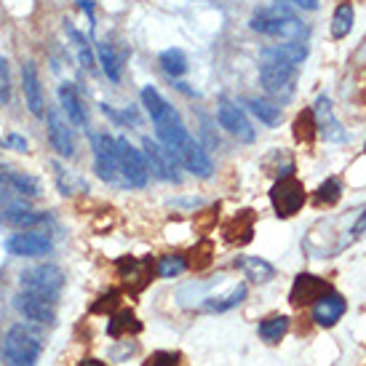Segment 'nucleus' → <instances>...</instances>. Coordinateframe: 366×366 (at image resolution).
I'll list each match as a JSON object with an SVG mask.
<instances>
[{"label": "nucleus", "instance_id": "nucleus-20", "mask_svg": "<svg viewBox=\"0 0 366 366\" xmlns=\"http://www.w3.org/2000/svg\"><path fill=\"white\" fill-rule=\"evenodd\" d=\"M56 97H59V107L64 110L67 121H70L72 126H78V129H89V112H86L81 97H78V92L72 89L70 83H61Z\"/></svg>", "mask_w": 366, "mask_h": 366}, {"label": "nucleus", "instance_id": "nucleus-9", "mask_svg": "<svg viewBox=\"0 0 366 366\" xmlns=\"http://www.w3.org/2000/svg\"><path fill=\"white\" fill-rule=\"evenodd\" d=\"M217 121H219V126H222L230 137H235L238 142L252 144L257 139L254 126H252V121L246 118L244 107L233 104L230 99H219V107H217Z\"/></svg>", "mask_w": 366, "mask_h": 366}, {"label": "nucleus", "instance_id": "nucleus-33", "mask_svg": "<svg viewBox=\"0 0 366 366\" xmlns=\"http://www.w3.org/2000/svg\"><path fill=\"white\" fill-rule=\"evenodd\" d=\"M244 297H246V286L241 284V286H235L227 297H219V300H217V297H212V300H206V310L224 313V310H230V307L241 305V302H244Z\"/></svg>", "mask_w": 366, "mask_h": 366}, {"label": "nucleus", "instance_id": "nucleus-44", "mask_svg": "<svg viewBox=\"0 0 366 366\" xmlns=\"http://www.w3.org/2000/svg\"><path fill=\"white\" fill-rule=\"evenodd\" d=\"M364 150H366V147H364Z\"/></svg>", "mask_w": 366, "mask_h": 366}, {"label": "nucleus", "instance_id": "nucleus-2", "mask_svg": "<svg viewBox=\"0 0 366 366\" xmlns=\"http://www.w3.org/2000/svg\"><path fill=\"white\" fill-rule=\"evenodd\" d=\"M43 353L41 337L24 324H14L3 340V358L9 366H38Z\"/></svg>", "mask_w": 366, "mask_h": 366}, {"label": "nucleus", "instance_id": "nucleus-27", "mask_svg": "<svg viewBox=\"0 0 366 366\" xmlns=\"http://www.w3.org/2000/svg\"><path fill=\"white\" fill-rule=\"evenodd\" d=\"M51 169H54V177H56V184H59V190L64 195L86 193V182H83L78 174H72L70 169H64V166L56 161L51 163Z\"/></svg>", "mask_w": 366, "mask_h": 366}, {"label": "nucleus", "instance_id": "nucleus-19", "mask_svg": "<svg viewBox=\"0 0 366 366\" xmlns=\"http://www.w3.org/2000/svg\"><path fill=\"white\" fill-rule=\"evenodd\" d=\"M264 59L273 61H286V64H302L307 59V43L297 41V38H284V43H275V46H267L262 49Z\"/></svg>", "mask_w": 366, "mask_h": 366}, {"label": "nucleus", "instance_id": "nucleus-31", "mask_svg": "<svg viewBox=\"0 0 366 366\" xmlns=\"http://www.w3.org/2000/svg\"><path fill=\"white\" fill-rule=\"evenodd\" d=\"M97 59H99L104 75H107V78H110L112 83L121 81V61H118L115 51H112L107 43H97Z\"/></svg>", "mask_w": 366, "mask_h": 366}, {"label": "nucleus", "instance_id": "nucleus-39", "mask_svg": "<svg viewBox=\"0 0 366 366\" xmlns=\"http://www.w3.org/2000/svg\"><path fill=\"white\" fill-rule=\"evenodd\" d=\"M278 3H292V6H297V9H305V11L318 9V0H278Z\"/></svg>", "mask_w": 366, "mask_h": 366}, {"label": "nucleus", "instance_id": "nucleus-38", "mask_svg": "<svg viewBox=\"0 0 366 366\" xmlns=\"http://www.w3.org/2000/svg\"><path fill=\"white\" fill-rule=\"evenodd\" d=\"M0 147H11V150H16V153H27V139L19 137V134H9V137H3L0 139Z\"/></svg>", "mask_w": 366, "mask_h": 366}, {"label": "nucleus", "instance_id": "nucleus-7", "mask_svg": "<svg viewBox=\"0 0 366 366\" xmlns=\"http://www.w3.org/2000/svg\"><path fill=\"white\" fill-rule=\"evenodd\" d=\"M270 204H273L278 217L289 219V217H295V214L302 209V204H305V187H302V182H300L297 177H292V174H289V177H281V179L273 184V190H270Z\"/></svg>", "mask_w": 366, "mask_h": 366}, {"label": "nucleus", "instance_id": "nucleus-15", "mask_svg": "<svg viewBox=\"0 0 366 366\" xmlns=\"http://www.w3.org/2000/svg\"><path fill=\"white\" fill-rule=\"evenodd\" d=\"M21 92H24V102H27L32 115L43 118L46 115V99H43L41 75H38L35 61H24L21 64Z\"/></svg>", "mask_w": 366, "mask_h": 366}, {"label": "nucleus", "instance_id": "nucleus-10", "mask_svg": "<svg viewBox=\"0 0 366 366\" xmlns=\"http://www.w3.org/2000/svg\"><path fill=\"white\" fill-rule=\"evenodd\" d=\"M6 252L14 257H46L54 252V244L38 230H19L6 238Z\"/></svg>", "mask_w": 366, "mask_h": 366}, {"label": "nucleus", "instance_id": "nucleus-29", "mask_svg": "<svg viewBox=\"0 0 366 366\" xmlns=\"http://www.w3.org/2000/svg\"><path fill=\"white\" fill-rule=\"evenodd\" d=\"M158 64H161L163 72L172 75V78H179V75L187 72V56H184L182 49H166V51H161Z\"/></svg>", "mask_w": 366, "mask_h": 366}, {"label": "nucleus", "instance_id": "nucleus-14", "mask_svg": "<svg viewBox=\"0 0 366 366\" xmlns=\"http://www.w3.org/2000/svg\"><path fill=\"white\" fill-rule=\"evenodd\" d=\"M177 158H179V163H182L187 172L195 174V177H201V179H209L214 174L212 158H209V153L204 150V144L198 142L195 137H190V139L177 150Z\"/></svg>", "mask_w": 366, "mask_h": 366}, {"label": "nucleus", "instance_id": "nucleus-28", "mask_svg": "<svg viewBox=\"0 0 366 366\" xmlns=\"http://www.w3.org/2000/svg\"><path fill=\"white\" fill-rule=\"evenodd\" d=\"M64 32H67V35L72 38V43H75L83 67H86V70H94V67H97V54L92 51V46H89V41H86V35H83L81 30H75V24H70V21H64Z\"/></svg>", "mask_w": 366, "mask_h": 366}, {"label": "nucleus", "instance_id": "nucleus-22", "mask_svg": "<svg viewBox=\"0 0 366 366\" xmlns=\"http://www.w3.org/2000/svg\"><path fill=\"white\" fill-rule=\"evenodd\" d=\"M244 104H246V110L252 112L254 118H259V123H264V126H278L281 118H284V112H281L278 104L267 102V99H259V97H246Z\"/></svg>", "mask_w": 366, "mask_h": 366}, {"label": "nucleus", "instance_id": "nucleus-6", "mask_svg": "<svg viewBox=\"0 0 366 366\" xmlns=\"http://www.w3.org/2000/svg\"><path fill=\"white\" fill-rule=\"evenodd\" d=\"M92 147H94V169L104 182H118V137L110 132L92 134Z\"/></svg>", "mask_w": 366, "mask_h": 366}, {"label": "nucleus", "instance_id": "nucleus-21", "mask_svg": "<svg viewBox=\"0 0 366 366\" xmlns=\"http://www.w3.org/2000/svg\"><path fill=\"white\" fill-rule=\"evenodd\" d=\"M142 104H144V110H147V115L153 118L155 126H161V123H169V121H174V118H179V112L174 110L172 104L161 97V92H158V89H153V86H144V89H142Z\"/></svg>", "mask_w": 366, "mask_h": 366}, {"label": "nucleus", "instance_id": "nucleus-37", "mask_svg": "<svg viewBox=\"0 0 366 366\" xmlns=\"http://www.w3.org/2000/svg\"><path fill=\"white\" fill-rule=\"evenodd\" d=\"M11 99V72L6 56H0V102L6 104Z\"/></svg>", "mask_w": 366, "mask_h": 366}, {"label": "nucleus", "instance_id": "nucleus-30", "mask_svg": "<svg viewBox=\"0 0 366 366\" xmlns=\"http://www.w3.org/2000/svg\"><path fill=\"white\" fill-rule=\"evenodd\" d=\"M259 337H262L264 342H281L284 340V335L289 332V318L286 315H273V318H264L262 324H259Z\"/></svg>", "mask_w": 366, "mask_h": 366}, {"label": "nucleus", "instance_id": "nucleus-4", "mask_svg": "<svg viewBox=\"0 0 366 366\" xmlns=\"http://www.w3.org/2000/svg\"><path fill=\"white\" fill-rule=\"evenodd\" d=\"M118 174H121L123 187H137L142 190L150 182V166L142 150H137L126 137H118Z\"/></svg>", "mask_w": 366, "mask_h": 366}, {"label": "nucleus", "instance_id": "nucleus-32", "mask_svg": "<svg viewBox=\"0 0 366 366\" xmlns=\"http://www.w3.org/2000/svg\"><path fill=\"white\" fill-rule=\"evenodd\" d=\"M315 134H318V126H315L313 110L300 112V115H297V121H295V137L300 139V142L310 144L315 139Z\"/></svg>", "mask_w": 366, "mask_h": 366}, {"label": "nucleus", "instance_id": "nucleus-16", "mask_svg": "<svg viewBox=\"0 0 366 366\" xmlns=\"http://www.w3.org/2000/svg\"><path fill=\"white\" fill-rule=\"evenodd\" d=\"M329 292V284H326L324 278H318V275H310V273H300L295 278V284H292V292H289V302L295 307H302V305H310L315 302L318 297H324Z\"/></svg>", "mask_w": 366, "mask_h": 366}, {"label": "nucleus", "instance_id": "nucleus-13", "mask_svg": "<svg viewBox=\"0 0 366 366\" xmlns=\"http://www.w3.org/2000/svg\"><path fill=\"white\" fill-rule=\"evenodd\" d=\"M46 126H49V139H51V147L61 158H72L75 155V134L70 129V121L61 118V112L56 107L46 112Z\"/></svg>", "mask_w": 366, "mask_h": 366}, {"label": "nucleus", "instance_id": "nucleus-24", "mask_svg": "<svg viewBox=\"0 0 366 366\" xmlns=\"http://www.w3.org/2000/svg\"><path fill=\"white\" fill-rule=\"evenodd\" d=\"M235 267L244 270L246 278H252V281H270L275 275V267L270 262H264L262 257H238Z\"/></svg>", "mask_w": 366, "mask_h": 366}, {"label": "nucleus", "instance_id": "nucleus-12", "mask_svg": "<svg viewBox=\"0 0 366 366\" xmlns=\"http://www.w3.org/2000/svg\"><path fill=\"white\" fill-rule=\"evenodd\" d=\"M313 115H315V126H318V134L324 137L326 142H347V132L342 129V123L337 121L335 110H332V99L321 94L313 104Z\"/></svg>", "mask_w": 366, "mask_h": 366}, {"label": "nucleus", "instance_id": "nucleus-8", "mask_svg": "<svg viewBox=\"0 0 366 366\" xmlns=\"http://www.w3.org/2000/svg\"><path fill=\"white\" fill-rule=\"evenodd\" d=\"M144 150V158H147V166H150V172L163 179V182H179V158L174 150H169L163 142H153V139H144L142 144Z\"/></svg>", "mask_w": 366, "mask_h": 366}, {"label": "nucleus", "instance_id": "nucleus-42", "mask_svg": "<svg viewBox=\"0 0 366 366\" xmlns=\"http://www.w3.org/2000/svg\"><path fill=\"white\" fill-rule=\"evenodd\" d=\"M78 3H81V9L86 11L89 16H92V11H94V0H78Z\"/></svg>", "mask_w": 366, "mask_h": 366}, {"label": "nucleus", "instance_id": "nucleus-5", "mask_svg": "<svg viewBox=\"0 0 366 366\" xmlns=\"http://www.w3.org/2000/svg\"><path fill=\"white\" fill-rule=\"evenodd\" d=\"M259 83L275 99H292L297 83V64L264 59V64L259 67Z\"/></svg>", "mask_w": 366, "mask_h": 366}, {"label": "nucleus", "instance_id": "nucleus-18", "mask_svg": "<svg viewBox=\"0 0 366 366\" xmlns=\"http://www.w3.org/2000/svg\"><path fill=\"white\" fill-rule=\"evenodd\" d=\"M345 300L337 295V292H326L324 297H318L313 305V321L318 326H324V329H329V326H335L342 315H345Z\"/></svg>", "mask_w": 366, "mask_h": 366}, {"label": "nucleus", "instance_id": "nucleus-41", "mask_svg": "<svg viewBox=\"0 0 366 366\" xmlns=\"http://www.w3.org/2000/svg\"><path fill=\"white\" fill-rule=\"evenodd\" d=\"M81 366H107L104 361H99V358H83Z\"/></svg>", "mask_w": 366, "mask_h": 366}, {"label": "nucleus", "instance_id": "nucleus-34", "mask_svg": "<svg viewBox=\"0 0 366 366\" xmlns=\"http://www.w3.org/2000/svg\"><path fill=\"white\" fill-rule=\"evenodd\" d=\"M187 267V259L182 254H166L158 259V275L161 278H177V275L184 273Z\"/></svg>", "mask_w": 366, "mask_h": 366}, {"label": "nucleus", "instance_id": "nucleus-40", "mask_svg": "<svg viewBox=\"0 0 366 366\" xmlns=\"http://www.w3.org/2000/svg\"><path fill=\"white\" fill-rule=\"evenodd\" d=\"M364 230H366V209L358 212V219H356V224H353V235H361Z\"/></svg>", "mask_w": 366, "mask_h": 366}, {"label": "nucleus", "instance_id": "nucleus-26", "mask_svg": "<svg viewBox=\"0 0 366 366\" xmlns=\"http://www.w3.org/2000/svg\"><path fill=\"white\" fill-rule=\"evenodd\" d=\"M353 19H356L353 6H350V3H340L335 11V16H332V38H335V41L347 38L350 30H353Z\"/></svg>", "mask_w": 366, "mask_h": 366}, {"label": "nucleus", "instance_id": "nucleus-43", "mask_svg": "<svg viewBox=\"0 0 366 366\" xmlns=\"http://www.w3.org/2000/svg\"><path fill=\"white\" fill-rule=\"evenodd\" d=\"M0 169H3V163H0Z\"/></svg>", "mask_w": 366, "mask_h": 366}, {"label": "nucleus", "instance_id": "nucleus-11", "mask_svg": "<svg viewBox=\"0 0 366 366\" xmlns=\"http://www.w3.org/2000/svg\"><path fill=\"white\" fill-rule=\"evenodd\" d=\"M14 307L19 310V315L24 321H32V324L41 326H51L56 321V310H54V302L43 300V297H35L30 292H19L14 297Z\"/></svg>", "mask_w": 366, "mask_h": 366}, {"label": "nucleus", "instance_id": "nucleus-17", "mask_svg": "<svg viewBox=\"0 0 366 366\" xmlns=\"http://www.w3.org/2000/svg\"><path fill=\"white\" fill-rule=\"evenodd\" d=\"M14 195L35 198V195H41V184L35 182L32 177H27V174L0 169V201L3 198H14Z\"/></svg>", "mask_w": 366, "mask_h": 366}, {"label": "nucleus", "instance_id": "nucleus-36", "mask_svg": "<svg viewBox=\"0 0 366 366\" xmlns=\"http://www.w3.org/2000/svg\"><path fill=\"white\" fill-rule=\"evenodd\" d=\"M182 356L179 353H174V350H158L153 356L144 361V366H179Z\"/></svg>", "mask_w": 366, "mask_h": 366}, {"label": "nucleus", "instance_id": "nucleus-1", "mask_svg": "<svg viewBox=\"0 0 366 366\" xmlns=\"http://www.w3.org/2000/svg\"><path fill=\"white\" fill-rule=\"evenodd\" d=\"M249 27L259 35H270V38H297V41L307 38L305 24L297 19L292 11H286L281 3L267 6V9H257L249 19Z\"/></svg>", "mask_w": 366, "mask_h": 366}, {"label": "nucleus", "instance_id": "nucleus-25", "mask_svg": "<svg viewBox=\"0 0 366 366\" xmlns=\"http://www.w3.org/2000/svg\"><path fill=\"white\" fill-rule=\"evenodd\" d=\"M137 332H142V324L137 321V315H134L132 310H123V313L110 315V324H107V335L110 337L121 340V337L137 335Z\"/></svg>", "mask_w": 366, "mask_h": 366}, {"label": "nucleus", "instance_id": "nucleus-3", "mask_svg": "<svg viewBox=\"0 0 366 366\" xmlns=\"http://www.w3.org/2000/svg\"><path fill=\"white\" fill-rule=\"evenodd\" d=\"M19 286L21 292H30V295L43 297L49 302H56L61 289H64V270H61L59 264H51V262L35 264V267L21 270Z\"/></svg>", "mask_w": 366, "mask_h": 366}, {"label": "nucleus", "instance_id": "nucleus-35", "mask_svg": "<svg viewBox=\"0 0 366 366\" xmlns=\"http://www.w3.org/2000/svg\"><path fill=\"white\" fill-rule=\"evenodd\" d=\"M340 193H342V187L337 182L335 177H329L326 182L318 184V190H315V204L318 206H332L340 201Z\"/></svg>", "mask_w": 366, "mask_h": 366}, {"label": "nucleus", "instance_id": "nucleus-23", "mask_svg": "<svg viewBox=\"0 0 366 366\" xmlns=\"http://www.w3.org/2000/svg\"><path fill=\"white\" fill-rule=\"evenodd\" d=\"M0 219L11 227H19V230H27V227H35V224L49 222V214L46 212H30V209H6L0 214Z\"/></svg>", "mask_w": 366, "mask_h": 366}]
</instances>
